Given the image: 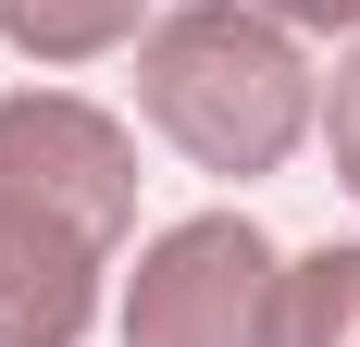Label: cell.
<instances>
[{
    "label": "cell",
    "instance_id": "obj_6",
    "mask_svg": "<svg viewBox=\"0 0 360 347\" xmlns=\"http://www.w3.org/2000/svg\"><path fill=\"white\" fill-rule=\"evenodd\" d=\"M323 149H335V186L360 199V50L335 63V87H323Z\"/></svg>",
    "mask_w": 360,
    "mask_h": 347
},
{
    "label": "cell",
    "instance_id": "obj_7",
    "mask_svg": "<svg viewBox=\"0 0 360 347\" xmlns=\"http://www.w3.org/2000/svg\"><path fill=\"white\" fill-rule=\"evenodd\" d=\"M274 25H311V37H360V0H261Z\"/></svg>",
    "mask_w": 360,
    "mask_h": 347
},
{
    "label": "cell",
    "instance_id": "obj_1",
    "mask_svg": "<svg viewBox=\"0 0 360 347\" xmlns=\"http://www.w3.org/2000/svg\"><path fill=\"white\" fill-rule=\"evenodd\" d=\"M137 112L199 174H274L323 124L298 25H274L261 0H186V13H162L137 37Z\"/></svg>",
    "mask_w": 360,
    "mask_h": 347
},
{
    "label": "cell",
    "instance_id": "obj_3",
    "mask_svg": "<svg viewBox=\"0 0 360 347\" xmlns=\"http://www.w3.org/2000/svg\"><path fill=\"white\" fill-rule=\"evenodd\" d=\"M100 261L112 248L87 223L37 199H0V347H75L87 310H100Z\"/></svg>",
    "mask_w": 360,
    "mask_h": 347
},
{
    "label": "cell",
    "instance_id": "obj_2",
    "mask_svg": "<svg viewBox=\"0 0 360 347\" xmlns=\"http://www.w3.org/2000/svg\"><path fill=\"white\" fill-rule=\"evenodd\" d=\"M274 310V236L249 211H186L124 273V347H261Z\"/></svg>",
    "mask_w": 360,
    "mask_h": 347
},
{
    "label": "cell",
    "instance_id": "obj_4",
    "mask_svg": "<svg viewBox=\"0 0 360 347\" xmlns=\"http://www.w3.org/2000/svg\"><path fill=\"white\" fill-rule=\"evenodd\" d=\"M261 347H360V248H298V261H274Z\"/></svg>",
    "mask_w": 360,
    "mask_h": 347
},
{
    "label": "cell",
    "instance_id": "obj_5",
    "mask_svg": "<svg viewBox=\"0 0 360 347\" xmlns=\"http://www.w3.org/2000/svg\"><path fill=\"white\" fill-rule=\"evenodd\" d=\"M137 37H149V0H0V50L25 63H100Z\"/></svg>",
    "mask_w": 360,
    "mask_h": 347
}]
</instances>
